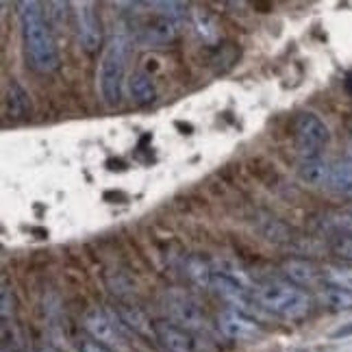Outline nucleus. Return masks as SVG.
I'll list each match as a JSON object with an SVG mask.
<instances>
[{
  "mask_svg": "<svg viewBox=\"0 0 352 352\" xmlns=\"http://www.w3.org/2000/svg\"><path fill=\"white\" fill-rule=\"evenodd\" d=\"M174 37H176L174 20L157 16V13L153 18H146L138 26V42L142 46H166L174 42Z\"/></svg>",
  "mask_w": 352,
  "mask_h": 352,
  "instance_id": "obj_10",
  "label": "nucleus"
},
{
  "mask_svg": "<svg viewBox=\"0 0 352 352\" xmlns=\"http://www.w3.org/2000/svg\"><path fill=\"white\" fill-rule=\"evenodd\" d=\"M83 329L89 333V337L96 344L113 350H124V337H122V329L118 324V318H113L109 311L100 307H91L83 316Z\"/></svg>",
  "mask_w": 352,
  "mask_h": 352,
  "instance_id": "obj_6",
  "label": "nucleus"
},
{
  "mask_svg": "<svg viewBox=\"0 0 352 352\" xmlns=\"http://www.w3.org/2000/svg\"><path fill=\"white\" fill-rule=\"evenodd\" d=\"M80 350H83V352H111L109 348H104V346L96 344L94 340H89V342H83V344H80Z\"/></svg>",
  "mask_w": 352,
  "mask_h": 352,
  "instance_id": "obj_23",
  "label": "nucleus"
},
{
  "mask_svg": "<svg viewBox=\"0 0 352 352\" xmlns=\"http://www.w3.org/2000/svg\"><path fill=\"white\" fill-rule=\"evenodd\" d=\"M292 138L302 161H311V159H320L322 151L329 146L331 131L316 113L305 111L296 116L292 124Z\"/></svg>",
  "mask_w": 352,
  "mask_h": 352,
  "instance_id": "obj_4",
  "label": "nucleus"
},
{
  "mask_svg": "<svg viewBox=\"0 0 352 352\" xmlns=\"http://www.w3.org/2000/svg\"><path fill=\"white\" fill-rule=\"evenodd\" d=\"M348 159L352 161V144H350V148H348Z\"/></svg>",
  "mask_w": 352,
  "mask_h": 352,
  "instance_id": "obj_26",
  "label": "nucleus"
},
{
  "mask_svg": "<svg viewBox=\"0 0 352 352\" xmlns=\"http://www.w3.org/2000/svg\"><path fill=\"white\" fill-rule=\"evenodd\" d=\"M194 26H196L198 35L202 37V42H207L211 46L218 42V24H215V18L209 11L196 9L194 11Z\"/></svg>",
  "mask_w": 352,
  "mask_h": 352,
  "instance_id": "obj_17",
  "label": "nucleus"
},
{
  "mask_svg": "<svg viewBox=\"0 0 352 352\" xmlns=\"http://www.w3.org/2000/svg\"><path fill=\"white\" fill-rule=\"evenodd\" d=\"M254 302L283 320H302L311 314V296L289 280H265L252 289Z\"/></svg>",
  "mask_w": 352,
  "mask_h": 352,
  "instance_id": "obj_2",
  "label": "nucleus"
},
{
  "mask_svg": "<svg viewBox=\"0 0 352 352\" xmlns=\"http://www.w3.org/2000/svg\"><path fill=\"white\" fill-rule=\"evenodd\" d=\"M18 9H20L22 44H24V52L31 67L42 74H50L59 70V63H61L59 48L39 3L29 0V3H20Z\"/></svg>",
  "mask_w": 352,
  "mask_h": 352,
  "instance_id": "obj_1",
  "label": "nucleus"
},
{
  "mask_svg": "<svg viewBox=\"0 0 352 352\" xmlns=\"http://www.w3.org/2000/svg\"><path fill=\"white\" fill-rule=\"evenodd\" d=\"M187 276L192 278L196 285H205V287H211V280H213V270L202 261V259H189L187 265Z\"/></svg>",
  "mask_w": 352,
  "mask_h": 352,
  "instance_id": "obj_20",
  "label": "nucleus"
},
{
  "mask_svg": "<svg viewBox=\"0 0 352 352\" xmlns=\"http://www.w3.org/2000/svg\"><path fill=\"white\" fill-rule=\"evenodd\" d=\"M37 352H52V350H48V348H44V350H37Z\"/></svg>",
  "mask_w": 352,
  "mask_h": 352,
  "instance_id": "obj_27",
  "label": "nucleus"
},
{
  "mask_svg": "<svg viewBox=\"0 0 352 352\" xmlns=\"http://www.w3.org/2000/svg\"><path fill=\"white\" fill-rule=\"evenodd\" d=\"M148 7L159 9V11H155L157 16H164V18H170V20L181 18L185 13V9H187L183 3H148Z\"/></svg>",
  "mask_w": 352,
  "mask_h": 352,
  "instance_id": "obj_21",
  "label": "nucleus"
},
{
  "mask_svg": "<svg viewBox=\"0 0 352 352\" xmlns=\"http://www.w3.org/2000/svg\"><path fill=\"white\" fill-rule=\"evenodd\" d=\"M331 337H333V340H346V337H352V322H348V324H344V327H340Z\"/></svg>",
  "mask_w": 352,
  "mask_h": 352,
  "instance_id": "obj_24",
  "label": "nucleus"
},
{
  "mask_svg": "<svg viewBox=\"0 0 352 352\" xmlns=\"http://www.w3.org/2000/svg\"><path fill=\"white\" fill-rule=\"evenodd\" d=\"M283 270H285V274L289 276V280L294 283V285H316V283L322 276L320 270L314 265V263H309V261H300V259H289L283 263Z\"/></svg>",
  "mask_w": 352,
  "mask_h": 352,
  "instance_id": "obj_12",
  "label": "nucleus"
},
{
  "mask_svg": "<svg viewBox=\"0 0 352 352\" xmlns=\"http://www.w3.org/2000/svg\"><path fill=\"white\" fill-rule=\"evenodd\" d=\"M318 300L333 311H348L352 309V292L337 287V285H329L327 283V285L318 292Z\"/></svg>",
  "mask_w": 352,
  "mask_h": 352,
  "instance_id": "obj_16",
  "label": "nucleus"
},
{
  "mask_svg": "<svg viewBox=\"0 0 352 352\" xmlns=\"http://www.w3.org/2000/svg\"><path fill=\"white\" fill-rule=\"evenodd\" d=\"M346 89H348V94L352 96V76H348V78H346Z\"/></svg>",
  "mask_w": 352,
  "mask_h": 352,
  "instance_id": "obj_25",
  "label": "nucleus"
},
{
  "mask_svg": "<svg viewBox=\"0 0 352 352\" xmlns=\"http://www.w3.org/2000/svg\"><path fill=\"white\" fill-rule=\"evenodd\" d=\"M329 172H331V164L322 159H311V161H302L300 164V179L311 185V187H327L329 185Z\"/></svg>",
  "mask_w": 352,
  "mask_h": 352,
  "instance_id": "obj_15",
  "label": "nucleus"
},
{
  "mask_svg": "<svg viewBox=\"0 0 352 352\" xmlns=\"http://www.w3.org/2000/svg\"><path fill=\"white\" fill-rule=\"evenodd\" d=\"M120 320L142 335H155V324L148 322L138 309H120Z\"/></svg>",
  "mask_w": 352,
  "mask_h": 352,
  "instance_id": "obj_19",
  "label": "nucleus"
},
{
  "mask_svg": "<svg viewBox=\"0 0 352 352\" xmlns=\"http://www.w3.org/2000/svg\"><path fill=\"white\" fill-rule=\"evenodd\" d=\"M5 113L11 120H26L33 113V102L29 91L13 78L9 80L5 89Z\"/></svg>",
  "mask_w": 352,
  "mask_h": 352,
  "instance_id": "obj_11",
  "label": "nucleus"
},
{
  "mask_svg": "<svg viewBox=\"0 0 352 352\" xmlns=\"http://www.w3.org/2000/svg\"><path fill=\"white\" fill-rule=\"evenodd\" d=\"M331 250L346 261H352V235H340L331 243Z\"/></svg>",
  "mask_w": 352,
  "mask_h": 352,
  "instance_id": "obj_22",
  "label": "nucleus"
},
{
  "mask_svg": "<svg viewBox=\"0 0 352 352\" xmlns=\"http://www.w3.org/2000/svg\"><path fill=\"white\" fill-rule=\"evenodd\" d=\"M322 276L329 285H337L352 292V267L348 265H331L322 270Z\"/></svg>",
  "mask_w": 352,
  "mask_h": 352,
  "instance_id": "obj_18",
  "label": "nucleus"
},
{
  "mask_svg": "<svg viewBox=\"0 0 352 352\" xmlns=\"http://www.w3.org/2000/svg\"><path fill=\"white\" fill-rule=\"evenodd\" d=\"M129 46L124 37H113V42L107 46L98 67V87L104 102L113 107L122 100V83H124Z\"/></svg>",
  "mask_w": 352,
  "mask_h": 352,
  "instance_id": "obj_3",
  "label": "nucleus"
},
{
  "mask_svg": "<svg viewBox=\"0 0 352 352\" xmlns=\"http://www.w3.org/2000/svg\"><path fill=\"white\" fill-rule=\"evenodd\" d=\"M129 94L131 98L138 102V104H151L157 100V89L153 78L148 76L146 72H135L129 78Z\"/></svg>",
  "mask_w": 352,
  "mask_h": 352,
  "instance_id": "obj_14",
  "label": "nucleus"
},
{
  "mask_svg": "<svg viewBox=\"0 0 352 352\" xmlns=\"http://www.w3.org/2000/svg\"><path fill=\"white\" fill-rule=\"evenodd\" d=\"M327 187L333 189V192L352 196V161L350 159L331 161L329 185Z\"/></svg>",
  "mask_w": 352,
  "mask_h": 352,
  "instance_id": "obj_13",
  "label": "nucleus"
},
{
  "mask_svg": "<svg viewBox=\"0 0 352 352\" xmlns=\"http://www.w3.org/2000/svg\"><path fill=\"white\" fill-rule=\"evenodd\" d=\"M155 337L168 352H213L211 344L202 335L176 327L172 322H157Z\"/></svg>",
  "mask_w": 352,
  "mask_h": 352,
  "instance_id": "obj_7",
  "label": "nucleus"
},
{
  "mask_svg": "<svg viewBox=\"0 0 352 352\" xmlns=\"http://www.w3.org/2000/svg\"><path fill=\"white\" fill-rule=\"evenodd\" d=\"M74 18H76V35L78 42L87 52H96L102 44V29L100 18L96 13L94 3H76L74 5Z\"/></svg>",
  "mask_w": 352,
  "mask_h": 352,
  "instance_id": "obj_9",
  "label": "nucleus"
},
{
  "mask_svg": "<svg viewBox=\"0 0 352 352\" xmlns=\"http://www.w3.org/2000/svg\"><path fill=\"white\" fill-rule=\"evenodd\" d=\"M218 329L224 337H228V340H233V342H254L263 335L259 322L250 318L248 314H243V311H237L231 307L220 311Z\"/></svg>",
  "mask_w": 352,
  "mask_h": 352,
  "instance_id": "obj_8",
  "label": "nucleus"
},
{
  "mask_svg": "<svg viewBox=\"0 0 352 352\" xmlns=\"http://www.w3.org/2000/svg\"><path fill=\"white\" fill-rule=\"evenodd\" d=\"M166 311L172 320V324L181 329H187L192 333H209V318L205 314L202 305L196 300L194 296H189L185 292L172 289L166 294Z\"/></svg>",
  "mask_w": 352,
  "mask_h": 352,
  "instance_id": "obj_5",
  "label": "nucleus"
}]
</instances>
